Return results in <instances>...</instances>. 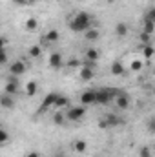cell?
Segmentation results:
<instances>
[{"label": "cell", "mask_w": 155, "mask_h": 157, "mask_svg": "<svg viewBox=\"0 0 155 157\" xmlns=\"http://www.w3.org/2000/svg\"><path fill=\"white\" fill-rule=\"evenodd\" d=\"M59 95H60V93H57V91H49V93L44 97V101H42V104H40L39 112H46V110H49V108H55V102H57Z\"/></svg>", "instance_id": "4"}, {"label": "cell", "mask_w": 155, "mask_h": 157, "mask_svg": "<svg viewBox=\"0 0 155 157\" xmlns=\"http://www.w3.org/2000/svg\"><path fill=\"white\" fill-rule=\"evenodd\" d=\"M26 157H40L39 152H35V150H31V152H28V155Z\"/></svg>", "instance_id": "34"}, {"label": "cell", "mask_w": 155, "mask_h": 157, "mask_svg": "<svg viewBox=\"0 0 155 157\" xmlns=\"http://www.w3.org/2000/svg\"><path fill=\"white\" fill-rule=\"evenodd\" d=\"M142 22H153V24H155V7H150V9L144 13Z\"/></svg>", "instance_id": "22"}, {"label": "cell", "mask_w": 155, "mask_h": 157, "mask_svg": "<svg viewBox=\"0 0 155 157\" xmlns=\"http://www.w3.org/2000/svg\"><path fill=\"white\" fill-rule=\"evenodd\" d=\"M68 106H70V99H68L66 95H59V99H57V102H55V108L60 110V108H68Z\"/></svg>", "instance_id": "19"}, {"label": "cell", "mask_w": 155, "mask_h": 157, "mask_svg": "<svg viewBox=\"0 0 155 157\" xmlns=\"http://www.w3.org/2000/svg\"><path fill=\"white\" fill-rule=\"evenodd\" d=\"M28 55H29L31 59H39L40 55H42V46H39V44H33V46H29V49H28Z\"/></svg>", "instance_id": "15"}, {"label": "cell", "mask_w": 155, "mask_h": 157, "mask_svg": "<svg viewBox=\"0 0 155 157\" xmlns=\"http://www.w3.org/2000/svg\"><path fill=\"white\" fill-rule=\"evenodd\" d=\"M91 15L86 13V11H78L77 15L73 17V20L70 22V29L75 31V33H86L88 29H91Z\"/></svg>", "instance_id": "1"}, {"label": "cell", "mask_w": 155, "mask_h": 157, "mask_svg": "<svg viewBox=\"0 0 155 157\" xmlns=\"http://www.w3.org/2000/svg\"><path fill=\"white\" fill-rule=\"evenodd\" d=\"M57 2H60V0H57Z\"/></svg>", "instance_id": "39"}, {"label": "cell", "mask_w": 155, "mask_h": 157, "mask_svg": "<svg viewBox=\"0 0 155 157\" xmlns=\"http://www.w3.org/2000/svg\"><path fill=\"white\" fill-rule=\"evenodd\" d=\"M4 93L13 95V97H15V93H18V78L15 77V75H11V78L7 80V84L4 88Z\"/></svg>", "instance_id": "7"}, {"label": "cell", "mask_w": 155, "mask_h": 157, "mask_svg": "<svg viewBox=\"0 0 155 157\" xmlns=\"http://www.w3.org/2000/svg\"><path fill=\"white\" fill-rule=\"evenodd\" d=\"M7 141H9V133L2 128V130H0V144H6Z\"/></svg>", "instance_id": "26"}, {"label": "cell", "mask_w": 155, "mask_h": 157, "mask_svg": "<svg viewBox=\"0 0 155 157\" xmlns=\"http://www.w3.org/2000/svg\"><path fill=\"white\" fill-rule=\"evenodd\" d=\"M86 60L97 62V60H99V51H97L95 48H88V49H86Z\"/></svg>", "instance_id": "17"}, {"label": "cell", "mask_w": 155, "mask_h": 157, "mask_svg": "<svg viewBox=\"0 0 155 157\" xmlns=\"http://www.w3.org/2000/svg\"><path fill=\"white\" fill-rule=\"evenodd\" d=\"M106 121H108V124H110V126H117V124H120V122H122V121H120V117H117L115 113L106 115Z\"/></svg>", "instance_id": "23"}, {"label": "cell", "mask_w": 155, "mask_h": 157, "mask_svg": "<svg viewBox=\"0 0 155 157\" xmlns=\"http://www.w3.org/2000/svg\"><path fill=\"white\" fill-rule=\"evenodd\" d=\"M37 28H39V20H37L35 17H29V18L26 20V29H28V31H35Z\"/></svg>", "instance_id": "21"}, {"label": "cell", "mask_w": 155, "mask_h": 157, "mask_svg": "<svg viewBox=\"0 0 155 157\" xmlns=\"http://www.w3.org/2000/svg\"><path fill=\"white\" fill-rule=\"evenodd\" d=\"M106 2H115V0H106Z\"/></svg>", "instance_id": "37"}, {"label": "cell", "mask_w": 155, "mask_h": 157, "mask_svg": "<svg viewBox=\"0 0 155 157\" xmlns=\"http://www.w3.org/2000/svg\"><path fill=\"white\" fill-rule=\"evenodd\" d=\"M86 115V106H70L68 112H66V119L71 121V122H78L80 119Z\"/></svg>", "instance_id": "2"}, {"label": "cell", "mask_w": 155, "mask_h": 157, "mask_svg": "<svg viewBox=\"0 0 155 157\" xmlns=\"http://www.w3.org/2000/svg\"><path fill=\"white\" fill-rule=\"evenodd\" d=\"M59 39H60L59 31H57V29H49V31L42 37V42H49V44H53V42H59Z\"/></svg>", "instance_id": "10"}, {"label": "cell", "mask_w": 155, "mask_h": 157, "mask_svg": "<svg viewBox=\"0 0 155 157\" xmlns=\"http://www.w3.org/2000/svg\"><path fill=\"white\" fill-rule=\"evenodd\" d=\"M142 31H144V33H148V35H153L155 24H153V22H142Z\"/></svg>", "instance_id": "24"}, {"label": "cell", "mask_w": 155, "mask_h": 157, "mask_svg": "<svg viewBox=\"0 0 155 157\" xmlns=\"http://www.w3.org/2000/svg\"><path fill=\"white\" fill-rule=\"evenodd\" d=\"M35 2H39V0H29V4H35Z\"/></svg>", "instance_id": "36"}, {"label": "cell", "mask_w": 155, "mask_h": 157, "mask_svg": "<svg viewBox=\"0 0 155 157\" xmlns=\"http://www.w3.org/2000/svg\"><path fill=\"white\" fill-rule=\"evenodd\" d=\"M15 4H18V6H26V4H29V0H13Z\"/></svg>", "instance_id": "35"}, {"label": "cell", "mask_w": 155, "mask_h": 157, "mask_svg": "<svg viewBox=\"0 0 155 157\" xmlns=\"http://www.w3.org/2000/svg\"><path fill=\"white\" fill-rule=\"evenodd\" d=\"M110 71H112V75H117V77H120V75H124V64H122L120 60H115V62L112 64V68H110Z\"/></svg>", "instance_id": "11"}, {"label": "cell", "mask_w": 155, "mask_h": 157, "mask_svg": "<svg viewBox=\"0 0 155 157\" xmlns=\"http://www.w3.org/2000/svg\"><path fill=\"white\" fill-rule=\"evenodd\" d=\"M0 104H2V108H7V110L15 108V99H13V95L2 93V97H0Z\"/></svg>", "instance_id": "9"}, {"label": "cell", "mask_w": 155, "mask_h": 157, "mask_svg": "<svg viewBox=\"0 0 155 157\" xmlns=\"http://www.w3.org/2000/svg\"><path fill=\"white\" fill-rule=\"evenodd\" d=\"M64 119H66V115H64V113L57 112V113L53 115V122H55V124H64Z\"/></svg>", "instance_id": "25"}, {"label": "cell", "mask_w": 155, "mask_h": 157, "mask_svg": "<svg viewBox=\"0 0 155 157\" xmlns=\"http://www.w3.org/2000/svg\"><path fill=\"white\" fill-rule=\"evenodd\" d=\"M115 35L119 37V39H124L126 35H128V26L124 24V22H119L115 26Z\"/></svg>", "instance_id": "14"}, {"label": "cell", "mask_w": 155, "mask_h": 157, "mask_svg": "<svg viewBox=\"0 0 155 157\" xmlns=\"http://www.w3.org/2000/svg\"><path fill=\"white\" fill-rule=\"evenodd\" d=\"M47 64H49V68H51V70H60V68L64 66L62 55H60V53H51V55H49V60H47Z\"/></svg>", "instance_id": "8"}, {"label": "cell", "mask_w": 155, "mask_h": 157, "mask_svg": "<svg viewBox=\"0 0 155 157\" xmlns=\"http://www.w3.org/2000/svg\"><path fill=\"white\" fill-rule=\"evenodd\" d=\"M55 157H64V155H55Z\"/></svg>", "instance_id": "38"}, {"label": "cell", "mask_w": 155, "mask_h": 157, "mask_svg": "<svg viewBox=\"0 0 155 157\" xmlns=\"http://www.w3.org/2000/svg\"><path fill=\"white\" fill-rule=\"evenodd\" d=\"M99 128H100V130H106V128H110V124H108V121H106V117L99 121Z\"/></svg>", "instance_id": "31"}, {"label": "cell", "mask_w": 155, "mask_h": 157, "mask_svg": "<svg viewBox=\"0 0 155 157\" xmlns=\"http://www.w3.org/2000/svg\"><path fill=\"white\" fill-rule=\"evenodd\" d=\"M88 150V143L84 141V139H77L75 143H73V152H77V154H84Z\"/></svg>", "instance_id": "12"}, {"label": "cell", "mask_w": 155, "mask_h": 157, "mask_svg": "<svg viewBox=\"0 0 155 157\" xmlns=\"http://www.w3.org/2000/svg\"><path fill=\"white\" fill-rule=\"evenodd\" d=\"M80 104H82V106L97 104V90H93V88L84 90V91H82V95H80Z\"/></svg>", "instance_id": "3"}, {"label": "cell", "mask_w": 155, "mask_h": 157, "mask_svg": "<svg viewBox=\"0 0 155 157\" xmlns=\"http://www.w3.org/2000/svg\"><path fill=\"white\" fill-rule=\"evenodd\" d=\"M148 130H150V132H153V133H155V119H152V121L148 122Z\"/></svg>", "instance_id": "33"}, {"label": "cell", "mask_w": 155, "mask_h": 157, "mask_svg": "<svg viewBox=\"0 0 155 157\" xmlns=\"http://www.w3.org/2000/svg\"><path fill=\"white\" fill-rule=\"evenodd\" d=\"M9 71H11V75L20 77V75H24V73L28 71V64H26L24 60H15V62L9 66Z\"/></svg>", "instance_id": "5"}, {"label": "cell", "mask_w": 155, "mask_h": 157, "mask_svg": "<svg viewBox=\"0 0 155 157\" xmlns=\"http://www.w3.org/2000/svg\"><path fill=\"white\" fill-rule=\"evenodd\" d=\"M37 91H39V86H37V82H33V80H29V82L26 84V95H29V97H33V95H37Z\"/></svg>", "instance_id": "18"}, {"label": "cell", "mask_w": 155, "mask_h": 157, "mask_svg": "<svg viewBox=\"0 0 155 157\" xmlns=\"http://www.w3.org/2000/svg\"><path fill=\"white\" fill-rule=\"evenodd\" d=\"M139 155L141 157H152V150H150V146H142V148L139 150Z\"/></svg>", "instance_id": "27"}, {"label": "cell", "mask_w": 155, "mask_h": 157, "mask_svg": "<svg viewBox=\"0 0 155 157\" xmlns=\"http://www.w3.org/2000/svg\"><path fill=\"white\" fill-rule=\"evenodd\" d=\"M131 70L133 71H141L142 70V60H133L131 62Z\"/></svg>", "instance_id": "28"}, {"label": "cell", "mask_w": 155, "mask_h": 157, "mask_svg": "<svg viewBox=\"0 0 155 157\" xmlns=\"http://www.w3.org/2000/svg\"><path fill=\"white\" fill-rule=\"evenodd\" d=\"M130 104H131V99H130V95H128L126 91L120 93V95L115 99V108L117 110H128Z\"/></svg>", "instance_id": "6"}, {"label": "cell", "mask_w": 155, "mask_h": 157, "mask_svg": "<svg viewBox=\"0 0 155 157\" xmlns=\"http://www.w3.org/2000/svg\"><path fill=\"white\" fill-rule=\"evenodd\" d=\"M95 75V71H93V68H88V66H84L82 70H80V73H78V77L82 78V80H91Z\"/></svg>", "instance_id": "13"}, {"label": "cell", "mask_w": 155, "mask_h": 157, "mask_svg": "<svg viewBox=\"0 0 155 157\" xmlns=\"http://www.w3.org/2000/svg\"><path fill=\"white\" fill-rule=\"evenodd\" d=\"M139 39H141V42H142V44H150V39H152V35H148V33H144V31H142V33L139 35Z\"/></svg>", "instance_id": "29"}, {"label": "cell", "mask_w": 155, "mask_h": 157, "mask_svg": "<svg viewBox=\"0 0 155 157\" xmlns=\"http://www.w3.org/2000/svg\"><path fill=\"white\" fill-rule=\"evenodd\" d=\"M80 66V60L78 59H70L68 60V68H78Z\"/></svg>", "instance_id": "30"}, {"label": "cell", "mask_w": 155, "mask_h": 157, "mask_svg": "<svg viewBox=\"0 0 155 157\" xmlns=\"http://www.w3.org/2000/svg\"><path fill=\"white\" fill-rule=\"evenodd\" d=\"M84 37H86V40H97L100 37V31H99L97 28H91V29H88V31L84 33Z\"/></svg>", "instance_id": "20"}, {"label": "cell", "mask_w": 155, "mask_h": 157, "mask_svg": "<svg viewBox=\"0 0 155 157\" xmlns=\"http://www.w3.org/2000/svg\"><path fill=\"white\" fill-rule=\"evenodd\" d=\"M155 55V48L152 44H142V57L144 59H152Z\"/></svg>", "instance_id": "16"}, {"label": "cell", "mask_w": 155, "mask_h": 157, "mask_svg": "<svg viewBox=\"0 0 155 157\" xmlns=\"http://www.w3.org/2000/svg\"><path fill=\"white\" fill-rule=\"evenodd\" d=\"M2 64H7V49H2Z\"/></svg>", "instance_id": "32"}]
</instances>
